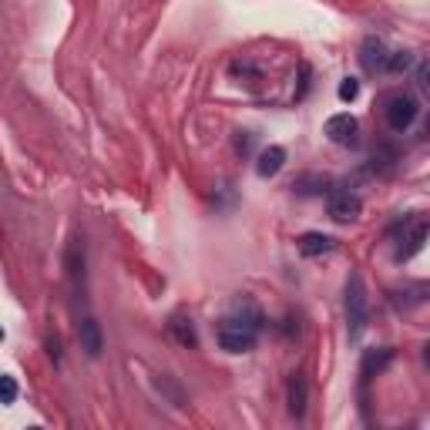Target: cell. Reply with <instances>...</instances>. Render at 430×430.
Masks as SVG:
<instances>
[{
	"label": "cell",
	"mask_w": 430,
	"mask_h": 430,
	"mask_svg": "<svg viewBox=\"0 0 430 430\" xmlns=\"http://www.w3.org/2000/svg\"><path fill=\"white\" fill-rule=\"evenodd\" d=\"M366 286H363V279L357 273L346 279V327H350V336H360L363 329H366Z\"/></svg>",
	"instance_id": "6da1fadb"
},
{
	"label": "cell",
	"mask_w": 430,
	"mask_h": 430,
	"mask_svg": "<svg viewBox=\"0 0 430 430\" xmlns=\"http://www.w3.org/2000/svg\"><path fill=\"white\" fill-rule=\"evenodd\" d=\"M256 329L259 323H245V320H225L219 327V346L229 353H249L256 346Z\"/></svg>",
	"instance_id": "7a4b0ae2"
},
{
	"label": "cell",
	"mask_w": 430,
	"mask_h": 430,
	"mask_svg": "<svg viewBox=\"0 0 430 430\" xmlns=\"http://www.w3.org/2000/svg\"><path fill=\"white\" fill-rule=\"evenodd\" d=\"M417 118V101H413L410 94H396L387 101V124L394 128V131H407Z\"/></svg>",
	"instance_id": "3957f363"
},
{
	"label": "cell",
	"mask_w": 430,
	"mask_h": 430,
	"mask_svg": "<svg viewBox=\"0 0 430 430\" xmlns=\"http://www.w3.org/2000/svg\"><path fill=\"white\" fill-rule=\"evenodd\" d=\"M360 199L357 195H350V192H333V199H329V219L333 222H357L360 219Z\"/></svg>",
	"instance_id": "277c9868"
},
{
	"label": "cell",
	"mask_w": 430,
	"mask_h": 430,
	"mask_svg": "<svg viewBox=\"0 0 430 430\" xmlns=\"http://www.w3.org/2000/svg\"><path fill=\"white\" fill-rule=\"evenodd\" d=\"M327 138L333 145H357V118L353 115H333L327 121Z\"/></svg>",
	"instance_id": "5b68a950"
},
{
	"label": "cell",
	"mask_w": 430,
	"mask_h": 430,
	"mask_svg": "<svg viewBox=\"0 0 430 430\" xmlns=\"http://www.w3.org/2000/svg\"><path fill=\"white\" fill-rule=\"evenodd\" d=\"M78 333H81V350H85L87 357H101V350H104L101 327H98V323H94L91 316H85V320H81Z\"/></svg>",
	"instance_id": "8992f818"
},
{
	"label": "cell",
	"mask_w": 430,
	"mask_h": 430,
	"mask_svg": "<svg viewBox=\"0 0 430 430\" xmlns=\"http://www.w3.org/2000/svg\"><path fill=\"white\" fill-rule=\"evenodd\" d=\"M286 165V152L279 148V145H269L262 155H259L256 162V172L262 175V178H273V175H279V169Z\"/></svg>",
	"instance_id": "52a82bcc"
},
{
	"label": "cell",
	"mask_w": 430,
	"mask_h": 430,
	"mask_svg": "<svg viewBox=\"0 0 430 430\" xmlns=\"http://www.w3.org/2000/svg\"><path fill=\"white\" fill-rule=\"evenodd\" d=\"M387 48H383V41L377 37H370L366 44H363V68L366 71H387Z\"/></svg>",
	"instance_id": "ba28073f"
},
{
	"label": "cell",
	"mask_w": 430,
	"mask_h": 430,
	"mask_svg": "<svg viewBox=\"0 0 430 430\" xmlns=\"http://www.w3.org/2000/svg\"><path fill=\"white\" fill-rule=\"evenodd\" d=\"M333 245L336 242L329 239V236H323V232H306L303 239H299V252L303 256H327V252H333Z\"/></svg>",
	"instance_id": "9c48e42d"
},
{
	"label": "cell",
	"mask_w": 430,
	"mask_h": 430,
	"mask_svg": "<svg viewBox=\"0 0 430 430\" xmlns=\"http://www.w3.org/2000/svg\"><path fill=\"white\" fill-rule=\"evenodd\" d=\"M394 360V350L390 346H380V350H366V357H363V380L377 377L380 370L387 366V363Z\"/></svg>",
	"instance_id": "30bf717a"
},
{
	"label": "cell",
	"mask_w": 430,
	"mask_h": 430,
	"mask_svg": "<svg viewBox=\"0 0 430 430\" xmlns=\"http://www.w3.org/2000/svg\"><path fill=\"white\" fill-rule=\"evenodd\" d=\"M306 396H310V390H306L303 373H293V380H289V413H293V417H303V413H306Z\"/></svg>",
	"instance_id": "8fae6325"
},
{
	"label": "cell",
	"mask_w": 430,
	"mask_h": 430,
	"mask_svg": "<svg viewBox=\"0 0 430 430\" xmlns=\"http://www.w3.org/2000/svg\"><path fill=\"white\" fill-rule=\"evenodd\" d=\"M413 64V57L407 51H394L387 57V71H407Z\"/></svg>",
	"instance_id": "7c38bea8"
},
{
	"label": "cell",
	"mask_w": 430,
	"mask_h": 430,
	"mask_svg": "<svg viewBox=\"0 0 430 430\" xmlns=\"http://www.w3.org/2000/svg\"><path fill=\"white\" fill-rule=\"evenodd\" d=\"M17 400V383L14 377H0V403H14Z\"/></svg>",
	"instance_id": "4fadbf2b"
},
{
	"label": "cell",
	"mask_w": 430,
	"mask_h": 430,
	"mask_svg": "<svg viewBox=\"0 0 430 430\" xmlns=\"http://www.w3.org/2000/svg\"><path fill=\"white\" fill-rule=\"evenodd\" d=\"M357 94H360V81H357V78H346L343 85H340V98H343V101H353Z\"/></svg>",
	"instance_id": "5bb4252c"
},
{
	"label": "cell",
	"mask_w": 430,
	"mask_h": 430,
	"mask_svg": "<svg viewBox=\"0 0 430 430\" xmlns=\"http://www.w3.org/2000/svg\"><path fill=\"white\" fill-rule=\"evenodd\" d=\"M0 340H3V327H0Z\"/></svg>",
	"instance_id": "9a60e30c"
}]
</instances>
